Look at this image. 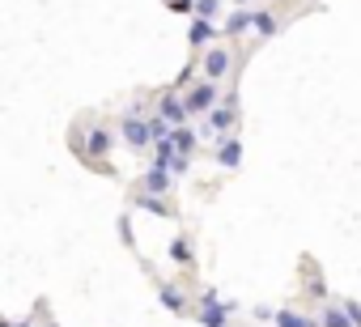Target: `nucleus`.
<instances>
[{"instance_id": "obj_1", "label": "nucleus", "mask_w": 361, "mask_h": 327, "mask_svg": "<svg viewBox=\"0 0 361 327\" xmlns=\"http://www.w3.org/2000/svg\"><path fill=\"white\" fill-rule=\"evenodd\" d=\"M119 128H123V140H128V149H149V144H157V140H153V123H149V119H140L136 111H128Z\"/></svg>"}, {"instance_id": "obj_2", "label": "nucleus", "mask_w": 361, "mask_h": 327, "mask_svg": "<svg viewBox=\"0 0 361 327\" xmlns=\"http://www.w3.org/2000/svg\"><path fill=\"white\" fill-rule=\"evenodd\" d=\"M226 314H230V306L217 297V289H204V297H200V314H196V319H200L204 327H230Z\"/></svg>"}, {"instance_id": "obj_3", "label": "nucleus", "mask_w": 361, "mask_h": 327, "mask_svg": "<svg viewBox=\"0 0 361 327\" xmlns=\"http://www.w3.org/2000/svg\"><path fill=\"white\" fill-rule=\"evenodd\" d=\"M77 149H81L90 161H98V157H106V153H111V132H106V128H90V132H85V140H81Z\"/></svg>"}, {"instance_id": "obj_4", "label": "nucleus", "mask_w": 361, "mask_h": 327, "mask_svg": "<svg viewBox=\"0 0 361 327\" xmlns=\"http://www.w3.org/2000/svg\"><path fill=\"white\" fill-rule=\"evenodd\" d=\"M217 106V85L213 81H200L192 94H188V111L192 115H204V111H213Z\"/></svg>"}, {"instance_id": "obj_5", "label": "nucleus", "mask_w": 361, "mask_h": 327, "mask_svg": "<svg viewBox=\"0 0 361 327\" xmlns=\"http://www.w3.org/2000/svg\"><path fill=\"white\" fill-rule=\"evenodd\" d=\"M234 119H238V102L234 98H226V102H217L213 106V115H209V132H226V128H234Z\"/></svg>"}, {"instance_id": "obj_6", "label": "nucleus", "mask_w": 361, "mask_h": 327, "mask_svg": "<svg viewBox=\"0 0 361 327\" xmlns=\"http://www.w3.org/2000/svg\"><path fill=\"white\" fill-rule=\"evenodd\" d=\"M157 115H161V119H170V128H183L192 111H188V102H183V98H170V94H166V98L157 102Z\"/></svg>"}, {"instance_id": "obj_7", "label": "nucleus", "mask_w": 361, "mask_h": 327, "mask_svg": "<svg viewBox=\"0 0 361 327\" xmlns=\"http://www.w3.org/2000/svg\"><path fill=\"white\" fill-rule=\"evenodd\" d=\"M226 73H230V51L226 47H209L204 51V77L209 81H221Z\"/></svg>"}, {"instance_id": "obj_8", "label": "nucleus", "mask_w": 361, "mask_h": 327, "mask_svg": "<svg viewBox=\"0 0 361 327\" xmlns=\"http://www.w3.org/2000/svg\"><path fill=\"white\" fill-rule=\"evenodd\" d=\"M170 175H174V171L166 166V161H157V166L145 175V192H149V196H161V192H170Z\"/></svg>"}, {"instance_id": "obj_9", "label": "nucleus", "mask_w": 361, "mask_h": 327, "mask_svg": "<svg viewBox=\"0 0 361 327\" xmlns=\"http://www.w3.org/2000/svg\"><path fill=\"white\" fill-rule=\"evenodd\" d=\"M272 323H276V327H323L319 319L298 314V310H276V314H272Z\"/></svg>"}, {"instance_id": "obj_10", "label": "nucleus", "mask_w": 361, "mask_h": 327, "mask_svg": "<svg viewBox=\"0 0 361 327\" xmlns=\"http://www.w3.org/2000/svg\"><path fill=\"white\" fill-rule=\"evenodd\" d=\"M213 35H217L213 22H209V18H196L192 30H188V43H192V47H204V43H213Z\"/></svg>"}, {"instance_id": "obj_11", "label": "nucleus", "mask_w": 361, "mask_h": 327, "mask_svg": "<svg viewBox=\"0 0 361 327\" xmlns=\"http://www.w3.org/2000/svg\"><path fill=\"white\" fill-rule=\"evenodd\" d=\"M157 297H161V306H166V310H174V314H188V297L178 293L174 285H161V289H157Z\"/></svg>"}, {"instance_id": "obj_12", "label": "nucleus", "mask_w": 361, "mask_h": 327, "mask_svg": "<svg viewBox=\"0 0 361 327\" xmlns=\"http://www.w3.org/2000/svg\"><path fill=\"white\" fill-rule=\"evenodd\" d=\"M217 161H221V166H226V171H234V166H238V161H243V144L226 136V140H221V149H217Z\"/></svg>"}, {"instance_id": "obj_13", "label": "nucleus", "mask_w": 361, "mask_h": 327, "mask_svg": "<svg viewBox=\"0 0 361 327\" xmlns=\"http://www.w3.org/2000/svg\"><path fill=\"white\" fill-rule=\"evenodd\" d=\"M170 140H174V149L183 153V157H192V153H196V132H192L188 123H183V128H174V132H170Z\"/></svg>"}, {"instance_id": "obj_14", "label": "nucleus", "mask_w": 361, "mask_h": 327, "mask_svg": "<svg viewBox=\"0 0 361 327\" xmlns=\"http://www.w3.org/2000/svg\"><path fill=\"white\" fill-rule=\"evenodd\" d=\"M251 26H255V13H251V9H238V13H230V22H226V35H234V39H238V35H247Z\"/></svg>"}, {"instance_id": "obj_15", "label": "nucleus", "mask_w": 361, "mask_h": 327, "mask_svg": "<svg viewBox=\"0 0 361 327\" xmlns=\"http://www.w3.org/2000/svg\"><path fill=\"white\" fill-rule=\"evenodd\" d=\"M319 323H323V327H357V323H353V314L344 310V302H340V306H327Z\"/></svg>"}, {"instance_id": "obj_16", "label": "nucleus", "mask_w": 361, "mask_h": 327, "mask_svg": "<svg viewBox=\"0 0 361 327\" xmlns=\"http://www.w3.org/2000/svg\"><path fill=\"white\" fill-rule=\"evenodd\" d=\"M276 30H281V26H276V18H272V13H264V9H259V13H255V35H259V39H272V35H276Z\"/></svg>"}, {"instance_id": "obj_17", "label": "nucleus", "mask_w": 361, "mask_h": 327, "mask_svg": "<svg viewBox=\"0 0 361 327\" xmlns=\"http://www.w3.org/2000/svg\"><path fill=\"white\" fill-rule=\"evenodd\" d=\"M170 255H174L178 264H192V242H188V238H174V242H170Z\"/></svg>"}, {"instance_id": "obj_18", "label": "nucleus", "mask_w": 361, "mask_h": 327, "mask_svg": "<svg viewBox=\"0 0 361 327\" xmlns=\"http://www.w3.org/2000/svg\"><path fill=\"white\" fill-rule=\"evenodd\" d=\"M221 9V0H196V18H213Z\"/></svg>"}, {"instance_id": "obj_19", "label": "nucleus", "mask_w": 361, "mask_h": 327, "mask_svg": "<svg viewBox=\"0 0 361 327\" xmlns=\"http://www.w3.org/2000/svg\"><path fill=\"white\" fill-rule=\"evenodd\" d=\"M136 204H140V209H149V213H157V217H161V204H157V200H153V196H149V192H145V196H136Z\"/></svg>"}, {"instance_id": "obj_20", "label": "nucleus", "mask_w": 361, "mask_h": 327, "mask_svg": "<svg viewBox=\"0 0 361 327\" xmlns=\"http://www.w3.org/2000/svg\"><path fill=\"white\" fill-rule=\"evenodd\" d=\"M174 13H196V0H170Z\"/></svg>"}, {"instance_id": "obj_21", "label": "nucleus", "mask_w": 361, "mask_h": 327, "mask_svg": "<svg viewBox=\"0 0 361 327\" xmlns=\"http://www.w3.org/2000/svg\"><path fill=\"white\" fill-rule=\"evenodd\" d=\"M344 310H348V314H353V323L361 327V306H357V302H344Z\"/></svg>"}, {"instance_id": "obj_22", "label": "nucleus", "mask_w": 361, "mask_h": 327, "mask_svg": "<svg viewBox=\"0 0 361 327\" xmlns=\"http://www.w3.org/2000/svg\"><path fill=\"white\" fill-rule=\"evenodd\" d=\"M238 5H247V0H238Z\"/></svg>"}]
</instances>
